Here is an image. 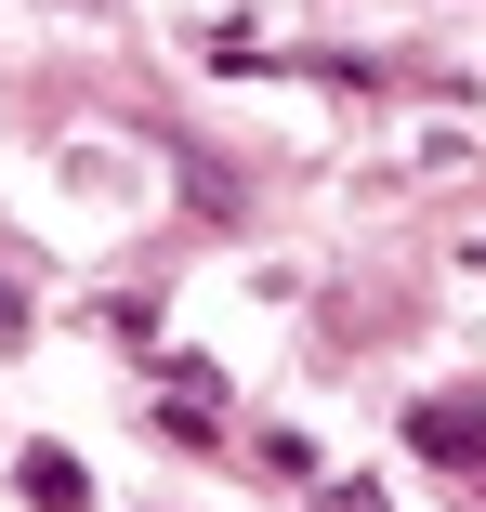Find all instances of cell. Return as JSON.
<instances>
[{"mask_svg": "<svg viewBox=\"0 0 486 512\" xmlns=\"http://www.w3.org/2000/svg\"><path fill=\"white\" fill-rule=\"evenodd\" d=\"M408 447L447 460V473H486V394H473V407H460V394H421V407H408Z\"/></svg>", "mask_w": 486, "mask_h": 512, "instance_id": "obj_1", "label": "cell"}, {"mask_svg": "<svg viewBox=\"0 0 486 512\" xmlns=\"http://www.w3.org/2000/svg\"><path fill=\"white\" fill-rule=\"evenodd\" d=\"M27 499H40V512H92V473H79L66 447H27Z\"/></svg>", "mask_w": 486, "mask_h": 512, "instance_id": "obj_2", "label": "cell"}]
</instances>
